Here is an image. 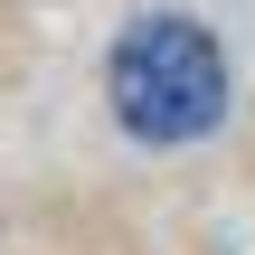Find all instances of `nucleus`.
Listing matches in <instances>:
<instances>
[{
	"label": "nucleus",
	"instance_id": "1",
	"mask_svg": "<svg viewBox=\"0 0 255 255\" xmlns=\"http://www.w3.org/2000/svg\"><path fill=\"white\" fill-rule=\"evenodd\" d=\"M104 95H114V123L132 142L180 151V142H199V132L227 123V47L199 19H180V9H151V19H132L114 38Z\"/></svg>",
	"mask_w": 255,
	"mask_h": 255
}]
</instances>
